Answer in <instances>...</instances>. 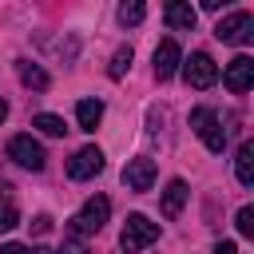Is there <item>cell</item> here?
<instances>
[{
    "mask_svg": "<svg viewBox=\"0 0 254 254\" xmlns=\"http://www.w3.org/2000/svg\"><path fill=\"white\" fill-rule=\"evenodd\" d=\"M32 127H40V131H44V135H52V139H60V135L67 131V127H64V119H60V115H52V111H40V115L32 119Z\"/></svg>",
    "mask_w": 254,
    "mask_h": 254,
    "instance_id": "cell-18",
    "label": "cell"
},
{
    "mask_svg": "<svg viewBox=\"0 0 254 254\" xmlns=\"http://www.w3.org/2000/svg\"><path fill=\"white\" fill-rule=\"evenodd\" d=\"M234 226H238L242 238H254V206H242V210L234 214Z\"/></svg>",
    "mask_w": 254,
    "mask_h": 254,
    "instance_id": "cell-19",
    "label": "cell"
},
{
    "mask_svg": "<svg viewBox=\"0 0 254 254\" xmlns=\"http://www.w3.org/2000/svg\"><path fill=\"white\" fill-rule=\"evenodd\" d=\"M190 131H194V135L206 143V151H214V155L226 147V131H222V119H218L210 107H194V111H190Z\"/></svg>",
    "mask_w": 254,
    "mask_h": 254,
    "instance_id": "cell-3",
    "label": "cell"
},
{
    "mask_svg": "<svg viewBox=\"0 0 254 254\" xmlns=\"http://www.w3.org/2000/svg\"><path fill=\"white\" fill-rule=\"evenodd\" d=\"M143 16H147V4H143V0H127V4H119V24H123V28L143 24Z\"/></svg>",
    "mask_w": 254,
    "mask_h": 254,
    "instance_id": "cell-16",
    "label": "cell"
},
{
    "mask_svg": "<svg viewBox=\"0 0 254 254\" xmlns=\"http://www.w3.org/2000/svg\"><path fill=\"white\" fill-rule=\"evenodd\" d=\"M8 159H12L16 167H24V171H44V163H48L44 147H40L32 135H12V139H8Z\"/></svg>",
    "mask_w": 254,
    "mask_h": 254,
    "instance_id": "cell-4",
    "label": "cell"
},
{
    "mask_svg": "<svg viewBox=\"0 0 254 254\" xmlns=\"http://www.w3.org/2000/svg\"><path fill=\"white\" fill-rule=\"evenodd\" d=\"M32 230H36V234H48V230H52V218H48V214H40V218L32 222Z\"/></svg>",
    "mask_w": 254,
    "mask_h": 254,
    "instance_id": "cell-21",
    "label": "cell"
},
{
    "mask_svg": "<svg viewBox=\"0 0 254 254\" xmlns=\"http://www.w3.org/2000/svg\"><path fill=\"white\" fill-rule=\"evenodd\" d=\"M183 79H187L190 87H198V91H202V87H210V83L218 79V64H214L206 52H194V56L183 64Z\"/></svg>",
    "mask_w": 254,
    "mask_h": 254,
    "instance_id": "cell-6",
    "label": "cell"
},
{
    "mask_svg": "<svg viewBox=\"0 0 254 254\" xmlns=\"http://www.w3.org/2000/svg\"><path fill=\"white\" fill-rule=\"evenodd\" d=\"M0 254H32V250H28V246H20V242H4V246H0Z\"/></svg>",
    "mask_w": 254,
    "mask_h": 254,
    "instance_id": "cell-22",
    "label": "cell"
},
{
    "mask_svg": "<svg viewBox=\"0 0 254 254\" xmlns=\"http://www.w3.org/2000/svg\"><path fill=\"white\" fill-rule=\"evenodd\" d=\"M179 64H183V52H179V44L167 36V40L155 48V79H171V75L179 71Z\"/></svg>",
    "mask_w": 254,
    "mask_h": 254,
    "instance_id": "cell-10",
    "label": "cell"
},
{
    "mask_svg": "<svg viewBox=\"0 0 254 254\" xmlns=\"http://www.w3.org/2000/svg\"><path fill=\"white\" fill-rule=\"evenodd\" d=\"M214 36H218L222 44H250V40H254V16H250V12H230V16L218 20Z\"/></svg>",
    "mask_w": 254,
    "mask_h": 254,
    "instance_id": "cell-5",
    "label": "cell"
},
{
    "mask_svg": "<svg viewBox=\"0 0 254 254\" xmlns=\"http://www.w3.org/2000/svg\"><path fill=\"white\" fill-rule=\"evenodd\" d=\"M151 183H155V159H147V155L127 159V167H123V187L135 190V194H143V190H151Z\"/></svg>",
    "mask_w": 254,
    "mask_h": 254,
    "instance_id": "cell-8",
    "label": "cell"
},
{
    "mask_svg": "<svg viewBox=\"0 0 254 254\" xmlns=\"http://www.w3.org/2000/svg\"><path fill=\"white\" fill-rule=\"evenodd\" d=\"M16 71H20V83H24V87H32V91H48V83H52V79H48V71H44L40 64H32V60H20V64H16Z\"/></svg>",
    "mask_w": 254,
    "mask_h": 254,
    "instance_id": "cell-12",
    "label": "cell"
},
{
    "mask_svg": "<svg viewBox=\"0 0 254 254\" xmlns=\"http://www.w3.org/2000/svg\"><path fill=\"white\" fill-rule=\"evenodd\" d=\"M187 194H190V190H187V183H183V179H171V183H167V190H163V214H167V218H175V214L183 210Z\"/></svg>",
    "mask_w": 254,
    "mask_h": 254,
    "instance_id": "cell-13",
    "label": "cell"
},
{
    "mask_svg": "<svg viewBox=\"0 0 254 254\" xmlns=\"http://www.w3.org/2000/svg\"><path fill=\"white\" fill-rule=\"evenodd\" d=\"M131 60H135V52H131V44H123V48L111 56V67H107V75H111V79H123V75H127V67H131Z\"/></svg>",
    "mask_w": 254,
    "mask_h": 254,
    "instance_id": "cell-17",
    "label": "cell"
},
{
    "mask_svg": "<svg viewBox=\"0 0 254 254\" xmlns=\"http://www.w3.org/2000/svg\"><path fill=\"white\" fill-rule=\"evenodd\" d=\"M107 214H111V198H107V194H91V198L79 206V214L67 222V234H71V238L99 234V230H103V222H107Z\"/></svg>",
    "mask_w": 254,
    "mask_h": 254,
    "instance_id": "cell-1",
    "label": "cell"
},
{
    "mask_svg": "<svg viewBox=\"0 0 254 254\" xmlns=\"http://www.w3.org/2000/svg\"><path fill=\"white\" fill-rule=\"evenodd\" d=\"M155 238H159V222H151L147 214H127V222H123V234H119V246H123L127 254H139V250H147Z\"/></svg>",
    "mask_w": 254,
    "mask_h": 254,
    "instance_id": "cell-2",
    "label": "cell"
},
{
    "mask_svg": "<svg viewBox=\"0 0 254 254\" xmlns=\"http://www.w3.org/2000/svg\"><path fill=\"white\" fill-rule=\"evenodd\" d=\"M4 119H8V103L0 99V123H4Z\"/></svg>",
    "mask_w": 254,
    "mask_h": 254,
    "instance_id": "cell-25",
    "label": "cell"
},
{
    "mask_svg": "<svg viewBox=\"0 0 254 254\" xmlns=\"http://www.w3.org/2000/svg\"><path fill=\"white\" fill-rule=\"evenodd\" d=\"M103 171V151L99 147H79L71 159H67V179L83 183V179H95Z\"/></svg>",
    "mask_w": 254,
    "mask_h": 254,
    "instance_id": "cell-7",
    "label": "cell"
},
{
    "mask_svg": "<svg viewBox=\"0 0 254 254\" xmlns=\"http://www.w3.org/2000/svg\"><path fill=\"white\" fill-rule=\"evenodd\" d=\"M75 119H79V131H95L99 119H103V103L99 99H79L75 103Z\"/></svg>",
    "mask_w": 254,
    "mask_h": 254,
    "instance_id": "cell-14",
    "label": "cell"
},
{
    "mask_svg": "<svg viewBox=\"0 0 254 254\" xmlns=\"http://www.w3.org/2000/svg\"><path fill=\"white\" fill-rule=\"evenodd\" d=\"M234 175H238V183H242V187H250V183H254V143H242V147H238Z\"/></svg>",
    "mask_w": 254,
    "mask_h": 254,
    "instance_id": "cell-15",
    "label": "cell"
},
{
    "mask_svg": "<svg viewBox=\"0 0 254 254\" xmlns=\"http://www.w3.org/2000/svg\"><path fill=\"white\" fill-rule=\"evenodd\" d=\"M210 254H238V246H234V242H218Z\"/></svg>",
    "mask_w": 254,
    "mask_h": 254,
    "instance_id": "cell-23",
    "label": "cell"
},
{
    "mask_svg": "<svg viewBox=\"0 0 254 254\" xmlns=\"http://www.w3.org/2000/svg\"><path fill=\"white\" fill-rule=\"evenodd\" d=\"M60 254H83V250H79V246H64Z\"/></svg>",
    "mask_w": 254,
    "mask_h": 254,
    "instance_id": "cell-24",
    "label": "cell"
},
{
    "mask_svg": "<svg viewBox=\"0 0 254 254\" xmlns=\"http://www.w3.org/2000/svg\"><path fill=\"white\" fill-rule=\"evenodd\" d=\"M16 222H20V210H16L8 198H0V230H12Z\"/></svg>",
    "mask_w": 254,
    "mask_h": 254,
    "instance_id": "cell-20",
    "label": "cell"
},
{
    "mask_svg": "<svg viewBox=\"0 0 254 254\" xmlns=\"http://www.w3.org/2000/svg\"><path fill=\"white\" fill-rule=\"evenodd\" d=\"M222 83H226L234 95L250 91V87H254V60H250V56H234V60L226 64V71H222Z\"/></svg>",
    "mask_w": 254,
    "mask_h": 254,
    "instance_id": "cell-9",
    "label": "cell"
},
{
    "mask_svg": "<svg viewBox=\"0 0 254 254\" xmlns=\"http://www.w3.org/2000/svg\"><path fill=\"white\" fill-rule=\"evenodd\" d=\"M163 16H167V24H171L175 32H190L194 20H198V12H194L190 4H183V0H171V4L163 8Z\"/></svg>",
    "mask_w": 254,
    "mask_h": 254,
    "instance_id": "cell-11",
    "label": "cell"
}]
</instances>
